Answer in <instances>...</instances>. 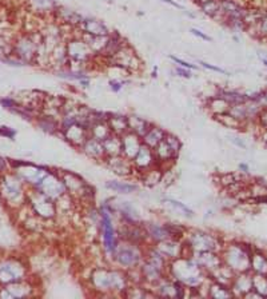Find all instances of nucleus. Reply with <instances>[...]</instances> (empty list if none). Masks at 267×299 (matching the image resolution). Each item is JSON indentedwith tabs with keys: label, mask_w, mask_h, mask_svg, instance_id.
<instances>
[{
	"label": "nucleus",
	"mask_w": 267,
	"mask_h": 299,
	"mask_svg": "<svg viewBox=\"0 0 267 299\" xmlns=\"http://www.w3.org/2000/svg\"><path fill=\"white\" fill-rule=\"evenodd\" d=\"M198 64H199L200 67L206 68V70H210V71L219 72V74H227L226 70H223V68H220V67H216V66H214V64H210V63H206V62H202V60H198Z\"/></svg>",
	"instance_id": "52"
},
{
	"label": "nucleus",
	"mask_w": 267,
	"mask_h": 299,
	"mask_svg": "<svg viewBox=\"0 0 267 299\" xmlns=\"http://www.w3.org/2000/svg\"><path fill=\"white\" fill-rule=\"evenodd\" d=\"M127 83L126 79H122V78H112L108 80V86H110V90L112 91V92H120V91L123 90V87H124V84Z\"/></svg>",
	"instance_id": "48"
},
{
	"label": "nucleus",
	"mask_w": 267,
	"mask_h": 299,
	"mask_svg": "<svg viewBox=\"0 0 267 299\" xmlns=\"http://www.w3.org/2000/svg\"><path fill=\"white\" fill-rule=\"evenodd\" d=\"M216 120H218L219 123L223 124V126H226V127L229 128H239L243 126V123H241L239 120H237L234 116H231L229 112H226V114H222V115H218V116H214Z\"/></svg>",
	"instance_id": "46"
},
{
	"label": "nucleus",
	"mask_w": 267,
	"mask_h": 299,
	"mask_svg": "<svg viewBox=\"0 0 267 299\" xmlns=\"http://www.w3.org/2000/svg\"><path fill=\"white\" fill-rule=\"evenodd\" d=\"M60 135L63 136L64 140L70 146L78 150L83 146L85 139L90 136L88 128L85 126H82V124H74V126H70L68 128H64V130L60 131Z\"/></svg>",
	"instance_id": "17"
},
{
	"label": "nucleus",
	"mask_w": 267,
	"mask_h": 299,
	"mask_svg": "<svg viewBox=\"0 0 267 299\" xmlns=\"http://www.w3.org/2000/svg\"><path fill=\"white\" fill-rule=\"evenodd\" d=\"M156 250L159 251L160 254L163 255L164 258L168 262L176 261V259L182 258L185 254V244L183 239H176V238H167V239L152 244Z\"/></svg>",
	"instance_id": "14"
},
{
	"label": "nucleus",
	"mask_w": 267,
	"mask_h": 299,
	"mask_svg": "<svg viewBox=\"0 0 267 299\" xmlns=\"http://www.w3.org/2000/svg\"><path fill=\"white\" fill-rule=\"evenodd\" d=\"M26 270L16 262H7L0 266V280L4 283L22 282L24 279Z\"/></svg>",
	"instance_id": "20"
},
{
	"label": "nucleus",
	"mask_w": 267,
	"mask_h": 299,
	"mask_svg": "<svg viewBox=\"0 0 267 299\" xmlns=\"http://www.w3.org/2000/svg\"><path fill=\"white\" fill-rule=\"evenodd\" d=\"M151 124L149 120H146L145 118H141L138 115H128V130L134 134H137L138 136H143V135L149 131L151 127Z\"/></svg>",
	"instance_id": "36"
},
{
	"label": "nucleus",
	"mask_w": 267,
	"mask_h": 299,
	"mask_svg": "<svg viewBox=\"0 0 267 299\" xmlns=\"http://www.w3.org/2000/svg\"><path fill=\"white\" fill-rule=\"evenodd\" d=\"M174 74L176 75V76H179V78H183V79L193 78V71H191V70L181 67V66H176V64H175V67H174Z\"/></svg>",
	"instance_id": "51"
},
{
	"label": "nucleus",
	"mask_w": 267,
	"mask_h": 299,
	"mask_svg": "<svg viewBox=\"0 0 267 299\" xmlns=\"http://www.w3.org/2000/svg\"><path fill=\"white\" fill-rule=\"evenodd\" d=\"M0 105L3 106L4 109H7L11 111L14 107H16V106H18V103H16L14 99H11V97H4V99H0Z\"/></svg>",
	"instance_id": "54"
},
{
	"label": "nucleus",
	"mask_w": 267,
	"mask_h": 299,
	"mask_svg": "<svg viewBox=\"0 0 267 299\" xmlns=\"http://www.w3.org/2000/svg\"><path fill=\"white\" fill-rule=\"evenodd\" d=\"M106 188L112 192L120 195H128L138 191V186L135 183H128V182H123V180H107L104 183Z\"/></svg>",
	"instance_id": "34"
},
{
	"label": "nucleus",
	"mask_w": 267,
	"mask_h": 299,
	"mask_svg": "<svg viewBox=\"0 0 267 299\" xmlns=\"http://www.w3.org/2000/svg\"><path fill=\"white\" fill-rule=\"evenodd\" d=\"M166 224V228L168 234H170V238H176V239H183L186 235V230L185 227L182 226H179V224H174V223H164Z\"/></svg>",
	"instance_id": "47"
},
{
	"label": "nucleus",
	"mask_w": 267,
	"mask_h": 299,
	"mask_svg": "<svg viewBox=\"0 0 267 299\" xmlns=\"http://www.w3.org/2000/svg\"><path fill=\"white\" fill-rule=\"evenodd\" d=\"M231 142L234 143V144H237L238 147H242V148H245V143L243 142H241V140H238L237 138H231Z\"/></svg>",
	"instance_id": "58"
},
{
	"label": "nucleus",
	"mask_w": 267,
	"mask_h": 299,
	"mask_svg": "<svg viewBox=\"0 0 267 299\" xmlns=\"http://www.w3.org/2000/svg\"><path fill=\"white\" fill-rule=\"evenodd\" d=\"M239 170L243 172H247L249 171V166L245 165V163H241V165H239Z\"/></svg>",
	"instance_id": "59"
},
{
	"label": "nucleus",
	"mask_w": 267,
	"mask_h": 299,
	"mask_svg": "<svg viewBox=\"0 0 267 299\" xmlns=\"http://www.w3.org/2000/svg\"><path fill=\"white\" fill-rule=\"evenodd\" d=\"M79 150L84 154L85 157L93 159V161L104 162V159H106L103 143L98 140V139L93 138V136H88V138L85 139V142L83 143V146Z\"/></svg>",
	"instance_id": "24"
},
{
	"label": "nucleus",
	"mask_w": 267,
	"mask_h": 299,
	"mask_svg": "<svg viewBox=\"0 0 267 299\" xmlns=\"http://www.w3.org/2000/svg\"><path fill=\"white\" fill-rule=\"evenodd\" d=\"M99 232L100 238H102V243H103L104 255L111 261L114 254H115L116 247L119 244L118 230H116V226L114 223L115 210H114L111 199L102 202V205L99 207Z\"/></svg>",
	"instance_id": "3"
},
{
	"label": "nucleus",
	"mask_w": 267,
	"mask_h": 299,
	"mask_svg": "<svg viewBox=\"0 0 267 299\" xmlns=\"http://www.w3.org/2000/svg\"><path fill=\"white\" fill-rule=\"evenodd\" d=\"M216 96L223 97V99H225V101H226L230 106L245 103V102L249 99V96H246V95H243V93L237 92V91H231V90H223V88H219Z\"/></svg>",
	"instance_id": "42"
},
{
	"label": "nucleus",
	"mask_w": 267,
	"mask_h": 299,
	"mask_svg": "<svg viewBox=\"0 0 267 299\" xmlns=\"http://www.w3.org/2000/svg\"><path fill=\"white\" fill-rule=\"evenodd\" d=\"M164 139L167 140V143L170 144L172 148L176 151V153H181V150H182V142H181V139L176 136V135L174 134H170V132H167L166 136H164Z\"/></svg>",
	"instance_id": "49"
},
{
	"label": "nucleus",
	"mask_w": 267,
	"mask_h": 299,
	"mask_svg": "<svg viewBox=\"0 0 267 299\" xmlns=\"http://www.w3.org/2000/svg\"><path fill=\"white\" fill-rule=\"evenodd\" d=\"M107 62H110V64H115L122 67L124 71H127L128 74H135V72H139L142 70V63L141 58L138 56V54L134 51V48L131 45L126 44L124 47L119 49L115 55L112 56L111 59H108Z\"/></svg>",
	"instance_id": "10"
},
{
	"label": "nucleus",
	"mask_w": 267,
	"mask_h": 299,
	"mask_svg": "<svg viewBox=\"0 0 267 299\" xmlns=\"http://www.w3.org/2000/svg\"><path fill=\"white\" fill-rule=\"evenodd\" d=\"M152 78H156L158 76V67H154L152 68V74H151Z\"/></svg>",
	"instance_id": "60"
},
{
	"label": "nucleus",
	"mask_w": 267,
	"mask_h": 299,
	"mask_svg": "<svg viewBox=\"0 0 267 299\" xmlns=\"http://www.w3.org/2000/svg\"><path fill=\"white\" fill-rule=\"evenodd\" d=\"M36 126L40 128L43 132L50 135L60 134V124L58 118H54L47 114H40L36 118Z\"/></svg>",
	"instance_id": "28"
},
{
	"label": "nucleus",
	"mask_w": 267,
	"mask_h": 299,
	"mask_svg": "<svg viewBox=\"0 0 267 299\" xmlns=\"http://www.w3.org/2000/svg\"><path fill=\"white\" fill-rule=\"evenodd\" d=\"M115 175L122 176V178H130L135 174L134 170L132 161L126 158L123 154L115 155V157H107L103 162Z\"/></svg>",
	"instance_id": "15"
},
{
	"label": "nucleus",
	"mask_w": 267,
	"mask_h": 299,
	"mask_svg": "<svg viewBox=\"0 0 267 299\" xmlns=\"http://www.w3.org/2000/svg\"><path fill=\"white\" fill-rule=\"evenodd\" d=\"M231 291L234 296H245L246 294L252 290V275L250 271L235 274L233 282L230 284Z\"/></svg>",
	"instance_id": "23"
},
{
	"label": "nucleus",
	"mask_w": 267,
	"mask_h": 299,
	"mask_svg": "<svg viewBox=\"0 0 267 299\" xmlns=\"http://www.w3.org/2000/svg\"><path fill=\"white\" fill-rule=\"evenodd\" d=\"M31 206L37 217L45 221H51L55 219L58 209H56V202L50 196L45 195L40 191H36L33 198L31 199Z\"/></svg>",
	"instance_id": "13"
},
{
	"label": "nucleus",
	"mask_w": 267,
	"mask_h": 299,
	"mask_svg": "<svg viewBox=\"0 0 267 299\" xmlns=\"http://www.w3.org/2000/svg\"><path fill=\"white\" fill-rule=\"evenodd\" d=\"M102 143H103L106 158L115 157V155H120L122 154V139H120L119 135L111 134L108 138L104 139Z\"/></svg>",
	"instance_id": "37"
},
{
	"label": "nucleus",
	"mask_w": 267,
	"mask_h": 299,
	"mask_svg": "<svg viewBox=\"0 0 267 299\" xmlns=\"http://www.w3.org/2000/svg\"><path fill=\"white\" fill-rule=\"evenodd\" d=\"M252 290H255L263 298H267V275L252 274Z\"/></svg>",
	"instance_id": "44"
},
{
	"label": "nucleus",
	"mask_w": 267,
	"mask_h": 299,
	"mask_svg": "<svg viewBox=\"0 0 267 299\" xmlns=\"http://www.w3.org/2000/svg\"><path fill=\"white\" fill-rule=\"evenodd\" d=\"M168 265H170V262L167 261L152 244H149L146 247L145 259L142 261L141 266H139L143 283L151 287L152 284L159 282L162 278L167 275Z\"/></svg>",
	"instance_id": "4"
},
{
	"label": "nucleus",
	"mask_w": 267,
	"mask_h": 299,
	"mask_svg": "<svg viewBox=\"0 0 267 299\" xmlns=\"http://www.w3.org/2000/svg\"><path fill=\"white\" fill-rule=\"evenodd\" d=\"M90 136L98 139L100 142H103L104 139L108 138L112 134L111 128L108 126L107 120H100V122H95L90 126L88 128Z\"/></svg>",
	"instance_id": "39"
},
{
	"label": "nucleus",
	"mask_w": 267,
	"mask_h": 299,
	"mask_svg": "<svg viewBox=\"0 0 267 299\" xmlns=\"http://www.w3.org/2000/svg\"><path fill=\"white\" fill-rule=\"evenodd\" d=\"M132 165L134 170L137 172V175H139L141 172L146 171V170H150V168L158 166L154 150H152L151 147L146 146V144H142V147L139 148L138 154L134 157Z\"/></svg>",
	"instance_id": "16"
},
{
	"label": "nucleus",
	"mask_w": 267,
	"mask_h": 299,
	"mask_svg": "<svg viewBox=\"0 0 267 299\" xmlns=\"http://www.w3.org/2000/svg\"><path fill=\"white\" fill-rule=\"evenodd\" d=\"M204 2H208V0H195V3H197L198 6H199V4H202V3H204Z\"/></svg>",
	"instance_id": "61"
},
{
	"label": "nucleus",
	"mask_w": 267,
	"mask_h": 299,
	"mask_svg": "<svg viewBox=\"0 0 267 299\" xmlns=\"http://www.w3.org/2000/svg\"><path fill=\"white\" fill-rule=\"evenodd\" d=\"M145 246L119 239V244L111 261L116 267L128 271L141 266L142 261L145 259Z\"/></svg>",
	"instance_id": "7"
},
{
	"label": "nucleus",
	"mask_w": 267,
	"mask_h": 299,
	"mask_svg": "<svg viewBox=\"0 0 267 299\" xmlns=\"http://www.w3.org/2000/svg\"><path fill=\"white\" fill-rule=\"evenodd\" d=\"M163 176H164L163 168L159 167V166H155V167L150 168V170H146V171L141 172V174L138 175V178L141 179V182L145 184V186L154 187L159 183V182H162Z\"/></svg>",
	"instance_id": "31"
},
{
	"label": "nucleus",
	"mask_w": 267,
	"mask_h": 299,
	"mask_svg": "<svg viewBox=\"0 0 267 299\" xmlns=\"http://www.w3.org/2000/svg\"><path fill=\"white\" fill-rule=\"evenodd\" d=\"M66 51L67 56L70 59V64H78L79 68H84L85 64L93 63L94 59H97L95 54L91 51L88 44L82 37L80 31H79V34H75L74 36L67 39Z\"/></svg>",
	"instance_id": "8"
},
{
	"label": "nucleus",
	"mask_w": 267,
	"mask_h": 299,
	"mask_svg": "<svg viewBox=\"0 0 267 299\" xmlns=\"http://www.w3.org/2000/svg\"><path fill=\"white\" fill-rule=\"evenodd\" d=\"M263 64L267 67V59H263Z\"/></svg>",
	"instance_id": "62"
},
{
	"label": "nucleus",
	"mask_w": 267,
	"mask_h": 299,
	"mask_svg": "<svg viewBox=\"0 0 267 299\" xmlns=\"http://www.w3.org/2000/svg\"><path fill=\"white\" fill-rule=\"evenodd\" d=\"M30 4L37 15H54L58 8L54 0H30Z\"/></svg>",
	"instance_id": "38"
},
{
	"label": "nucleus",
	"mask_w": 267,
	"mask_h": 299,
	"mask_svg": "<svg viewBox=\"0 0 267 299\" xmlns=\"http://www.w3.org/2000/svg\"><path fill=\"white\" fill-rule=\"evenodd\" d=\"M190 32H191V34H193L195 37L200 39V40H203V41H211L212 40L211 37L208 36L207 34H204L203 31L198 30V28H191V30H190Z\"/></svg>",
	"instance_id": "53"
},
{
	"label": "nucleus",
	"mask_w": 267,
	"mask_h": 299,
	"mask_svg": "<svg viewBox=\"0 0 267 299\" xmlns=\"http://www.w3.org/2000/svg\"><path fill=\"white\" fill-rule=\"evenodd\" d=\"M200 11L203 12L206 16L216 19L218 16H222V10H220V0H208L204 3L199 4Z\"/></svg>",
	"instance_id": "43"
},
{
	"label": "nucleus",
	"mask_w": 267,
	"mask_h": 299,
	"mask_svg": "<svg viewBox=\"0 0 267 299\" xmlns=\"http://www.w3.org/2000/svg\"><path fill=\"white\" fill-rule=\"evenodd\" d=\"M108 36H110V35H108ZM108 36H91V35L82 34V37L85 40V43L88 44V47L91 48V51L95 54L97 58H99V56L102 55V53H103L104 47L107 44Z\"/></svg>",
	"instance_id": "40"
},
{
	"label": "nucleus",
	"mask_w": 267,
	"mask_h": 299,
	"mask_svg": "<svg viewBox=\"0 0 267 299\" xmlns=\"http://www.w3.org/2000/svg\"><path fill=\"white\" fill-rule=\"evenodd\" d=\"M90 83H91V79L84 78V79H82V80H79L78 84L80 87H82V88H87V87L90 86Z\"/></svg>",
	"instance_id": "57"
},
{
	"label": "nucleus",
	"mask_w": 267,
	"mask_h": 299,
	"mask_svg": "<svg viewBox=\"0 0 267 299\" xmlns=\"http://www.w3.org/2000/svg\"><path fill=\"white\" fill-rule=\"evenodd\" d=\"M252 253L254 251L247 244L230 243L227 246H223L220 257H222V262L227 267H230L235 274H239L250 271Z\"/></svg>",
	"instance_id": "6"
},
{
	"label": "nucleus",
	"mask_w": 267,
	"mask_h": 299,
	"mask_svg": "<svg viewBox=\"0 0 267 299\" xmlns=\"http://www.w3.org/2000/svg\"><path fill=\"white\" fill-rule=\"evenodd\" d=\"M78 28L82 34L91 36H108L111 34V31L104 24V22L97 18H84Z\"/></svg>",
	"instance_id": "21"
},
{
	"label": "nucleus",
	"mask_w": 267,
	"mask_h": 299,
	"mask_svg": "<svg viewBox=\"0 0 267 299\" xmlns=\"http://www.w3.org/2000/svg\"><path fill=\"white\" fill-rule=\"evenodd\" d=\"M150 288L154 292V295L159 298H185L189 292V290L181 282L174 280L168 275L162 278L155 284H152Z\"/></svg>",
	"instance_id": "11"
},
{
	"label": "nucleus",
	"mask_w": 267,
	"mask_h": 299,
	"mask_svg": "<svg viewBox=\"0 0 267 299\" xmlns=\"http://www.w3.org/2000/svg\"><path fill=\"white\" fill-rule=\"evenodd\" d=\"M250 271H252V274L267 275V258L262 253H258V251L252 253Z\"/></svg>",
	"instance_id": "41"
},
{
	"label": "nucleus",
	"mask_w": 267,
	"mask_h": 299,
	"mask_svg": "<svg viewBox=\"0 0 267 299\" xmlns=\"http://www.w3.org/2000/svg\"><path fill=\"white\" fill-rule=\"evenodd\" d=\"M163 202L167 203V205H170L171 207H174L175 210H179L181 213L185 214L187 218H193L194 217V211L190 209L189 206L186 205V203L181 202V201H176V199L172 198H164Z\"/></svg>",
	"instance_id": "45"
},
{
	"label": "nucleus",
	"mask_w": 267,
	"mask_h": 299,
	"mask_svg": "<svg viewBox=\"0 0 267 299\" xmlns=\"http://www.w3.org/2000/svg\"><path fill=\"white\" fill-rule=\"evenodd\" d=\"M166 134L167 131L164 130V128L159 127V126H155V124H151V127L149 128V131L142 136V142H143V144H146V146L151 147V148H155V147L163 140Z\"/></svg>",
	"instance_id": "30"
},
{
	"label": "nucleus",
	"mask_w": 267,
	"mask_h": 299,
	"mask_svg": "<svg viewBox=\"0 0 267 299\" xmlns=\"http://www.w3.org/2000/svg\"><path fill=\"white\" fill-rule=\"evenodd\" d=\"M168 58H170V60L174 64H176V66H181V67L189 68V70H191V71H197L198 68H199L197 64H193V63H190V62H186V60L181 59V58H178V56L170 55Z\"/></svg>",
	"instance_id": "50"
},
{
	"label": "nucleus",
	"mask_w": 267,
	"mask_h": 299,
	"mask_svg": "<svg viewBox=\"0 0 267 299\" xmlns=\"http://www.w3.org/2000/svg\"><path fill=\"white\" fill-rule=\"evenodd\" d=\"M107 123L111 128V132L115 135L122 136L126 132H128V116L122 115V114H110L108 115Z\"/></svg>",
	"instance_id": "29"
},
{
	"label": "nucleus",
	"mask_w": 267,
	"mask_h": 299,
	"mask_svg": "<svg viewBox=\"0 0 267 299\" xmlns=\"http://www.w3.org/2000/svg\"><path fill=\"white\" fill-rule=\"evenodd\" d=\"M0 135H2V136H6V138L8 139H14L16 135V131L12 130V128L10 127H4V126H2V127H0Z\"/></svg>",
	"instance_id": "55"
},
{
	"label": "nucleus",
	"mask_w": 267,
	"mask_h": 299,
	"mask_svg": "<svg viewBox=\"0 0 267 299\" xmlns=\"http://www.w3.org/2000/svg\"><path fill=\"white\" fill-rule=\"evenodd\" d=\"M122 139V154L126 158L132 161L134 157L137 155L139 148L142 147L143 142H142L141 136H138L137 134H134L131 131L126 132L124 135L120 136Z\"/></svg>",
	"instance_id": "25"
},
{
	"label": "nucleus",
	"mask_w": 267,
	"mask_h": 299,
	"mask_svg": "<svg viewBox=\"0 0 267 299\" xmlns=\"http://www.w3.org/2000/svg\"><path fill=\"white\" fill-rule=\"evenodd\" d=\"M199 267L203 270L204 273L210 274L211 271L222 265V257L220 253H214V251H204V253H195L193 255Z\"/></svg>",
	"instance_id": "19"
},
{
	"label": "nucleus",
	"mask_w": 267,
	"mask_h": 299,
	"mask_svg": "<svg viewBox=\"0 0 267 299\" xmlns=\"http://www.w3.org/2000/svg\"><path fill=\"white\" fill-rule=\"evenodd\" d=\"M183 244H185L183 257H193L195 253H204V251L220 253L223 248L222 239L218 235L203 230H190L186 232Z\"/></svg>",
	"instance_id": "5"
},
{
	"label": "nucleus",
	"mask_w": 267,
	"mask_h": 299,
	"mask_svg": "<svg viewBox=\"0 0 267 299\" xmlns=\"http://www.w3.org/2000/svg\"><path fill=\"white\" fill-rule=\"evenodd\" d=\"M60 175L66 186L67 194H70L76 202H93L94 195H95L94 188L83 178L71 171L60 172Z\"/></svg>",
	"instance_id": "9"
},
{
	"label": "nucleus",
	"mask_w": 267,
	"mask_h": 299,
	"mask_svg": "<svg viewBox=\"0 0 267 299\" xmlns=\"http://www.w3.org/2000/svg\"><path fill=\"white\" fill-rule=\"evenodd\" d=\"M145 228L150 244H155V243L162 242V240L170 238V234L167 231L164 223L162 224L156 223V222H147V223H145Z\"/></svg>",
	"instance_id": "26"
},
{
	"label": "nucleus",
	"mask_w": 267,
	"mask_h": 299,
	"mask_svg": "<svg viewBox=\"0 0 267 299\" xmlns=\"http://www.w3.org/2000/svg\"><path fill=\"white\" fill-rule=\"evenodd\" d=\"M36 190L43 192L47 196H50L51 199H54L55 202L59 198H62L63 195L67 194L66 186H64V182L62 179V175L56 174L54 171L47 172V175L36 186Z\"/></svg>",
	"instance_id": "12"
},
{
	"label": "nucleus",
	"mask_w": 267,
	"mask_h": 299,
	"mask_svg": "<svg viewBox=\"0 0 267 299\" xmlns=\"http://www.w3.org/2000/svg\"><path fill=\"white\" fill-rule=\"evenodd\" d=\"M234 277H235V273H234L230 267H227L223 262L219 267H216L214 271H211V273L208 274V279L214 280V282H218V283L226 284V286H230Z\"/></svg>",
	"instance_id": "32"
},
{
	"label": "nucleus",
	"mask_w": 267,
	"mask_h": 299,
	"mask_svg": "<svg viewBox=\"0 0 267 299\" xmlns=\"http://www.w3.org/2000/svg\"><path fill=\"white\" fill-rule=\"evenodd\" d=\"M206 109L207 111L211 114L212 116H218L222 115V114H226L230 110V105L227 103L223 97L220 96H212L210 97L206 103Z\"/></svg>",
	"instance_id": "35"
},
{
	"label": "nucleus",
	"mask_w": 267,
	"mask_h": 299,
	"mask_svg": "<svg viewBox=\"0 0 267 299\" xmlns=\"http://www.w3.org/2000/svg\"><path fill=\"white\" fill-rule=\"evenodd\" d=\"M54 16H55L56 22L62 24V26L74 27V28H78L80 26V23L83 22V19H84V16H82L80 14L74 11V10L62 7V6H58Z\"/></svg>",
	"instance_id": "22"
},
{
	"label": "nucleus",
	"mask_w": 267,
	"mask_h": 299,
	"mask_svg": "<svg viewBox=\"0 0 267 299\" xmlns=\"http://www.w3.org/2000/svg\"><path fill=\"white\" fill-rule=\"evenodd\" d=\"M162 2H163V3H167V4H170V6H172V7H175V8H178V10H185V7H183L182 4H179V3H176V2H174V0H162Z\"/></svg>",
	"instance_id": "56"
},
{
	"label": "nucleus",
	"mask_w": 267,
	"mask_h": 299,
	"mask_svg": "<svg viewBox=\"0 0 267 299\" xmlns=\"http://www.w3.org/2000/svg\"><path fill=\"white\" fill-rule=\"evenodd\" d=\"M152 150H154V154H155L156 163H158L159 167L163 168L164 171H166L167 168L170 167L171 165H174V162L176 161V158H178L179 155V154L167 143L166 139H163L155 148Z\"/></svg>",
	"instance_id": "18"
},
{
	"label": "nucleus",
	"mask_w": 267,
	"mask_h": 299,
	"mask_svg": "<svg viewBox=\"0 0 267 299\" xmlns=\"http://www.w3.org/2000/svg\"><path fill=\"white\" fill-rule=\"evenodd\" d=\"M167 275L178 280L187 290H198L208 280V275L200 269L193 257H182L170 262Z\"/></svg>",
	"instance_id": "2"
},
{
	"label": "nucleus",
	"mask_w": 267,
	"mask_h": 299,
	"mask_svg": "<svg viewBox=\"0 0 267 299\" xmlns=\"http://www.w3.org/2000/svg\"><path fill=\"white\" fill-rule=\"evenodd\" d=\"M126 44H127L126 40H124V39H123L118 32H111L110 36H108L107 44H106L103 53H102V55H100L99 58H103V59L106 60L111 59L112 56L115 55L119 49L122 48V47H124Z\"/></svg>",
	"instance_id": "27"
},
{
	"label": "nucleus",
	"mask_w": 267,
	"mask_h": 299,
	"mask_svg": "<svg viewBox=\"0 0 267 299\" xmlns=\"http://www.w3.org/2000/svg\"><path fill=\"white\" fill-rule=\"evenodd\" d=\"M234 294L231 291L230 286H226V284L218 283V282H214V280H210L208 283V292L207 298H214V299H227L233 298Z\"/></svg>",
	"instance_id": "33"
},
{
	"label": "nucleus",
	"mask_w": 267,
	"mask_h": 299,
	"mask_svg": "<svg viewBox=\"0 0 267 299\" xmlns=\"http://www.w3.org/2000/svg\"><path fill=\"white\" fill-rule=\"evenodd\" d=\"M91 290L99 295L124 296V292L130 287V279L126 270L119 267H97L88 277Z\"/></svg>",
	"instance_id": "1"
}]
</instances>
